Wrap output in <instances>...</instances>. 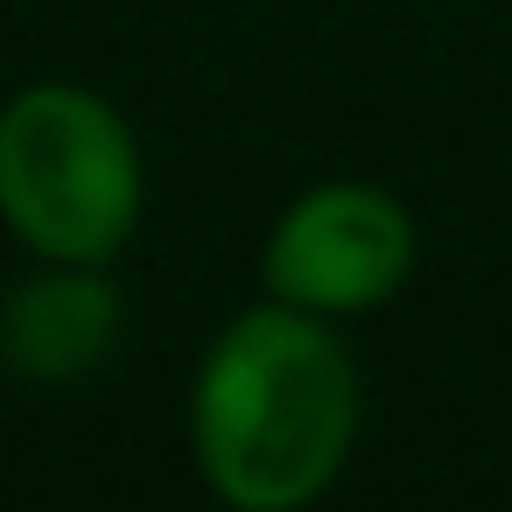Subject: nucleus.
Returning a JSON list of instances; mask_svg holds the SVG:
<instances>
[{"instance_id": "f257e3e1", "label": "nucleus", "mask_w": 512, "mask_h": 512, "mask_svg": "<svg viewBox=\"0 0 512 512\" xmlns=\"http://www.w3.org/2000/svg\"><path fill=\"white\" fill-rule=\"evenodd\" d=\"M358 435V365L330 316L260 302L232 316L190 386V449L232 512L316 505Z\"/></svg>"}, {"instance_id": "f03ea898", "label": "nucleus", "mask_w": 512, "mask_h": 512, "mask_svg": "<svg viewBox=\"0 0 512 512\" xmlns=\"http://www.w3.org/2000/svg\"><path fill=\"white\" fill-rule=\"evenodd\" d=\"M141 148L85 85H29L0 106V218L57 267H106L141 225Z\"/></svg>"}, {"instance_id": "20e7f679", "label": "nucleus", "mask_w": 512, "mask_h": 512, "mask_svg": "<svg viewBox=\"0 0 512 512\" xmlns=\"http://www.w3.org/2000/svg\"><path fill=\"white\" fill-rule=\"evenodd\" d=\"M113 337H120V295L99 281V267L43 260V274H29L0 302V365L36 386L85 379L113 351Z\"/></svg>"}, {"instance_id": "7ed1b4c3", "label": "nucleus", "mask_w": 512, "mask_h": 512, "mask_svg": "<svg viewBox=\"0 0 512 512\" xmlns=\"http://www.w3.org/2000/svg\"><path fill=\"white\" fill-rule=\"evenodd\" d=\"M260 274H267V295L288 309L365 316L407 288L414 218L379 183H316L274 218Z\"/></svg>"}]
</instances>
